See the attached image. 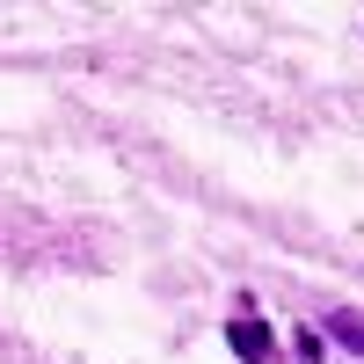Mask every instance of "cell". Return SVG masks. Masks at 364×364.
<instances>
[{"instance_id":"cell-1","label":"cell","mask_w":364,"mask_h":364,"mask_svg":"<svg viewBox=\"0 0 364 364\" xmlns=\"http://www.w3.org/2000/svg\"><path fill=\"white\" fill-rule=\"evenodd\" d=\"M226 343H233V357H240V364H269V357H277V343H269L262 314H240V321L226 328Z\"/></svg>"},{"instance_id":"cell-2","label":"cell","mask_w":364,"mask_h":364,"mask_svg":"<svg viewBox=\"0 0 364 364\" xmlns=\"http://www.w3.org/2000/svg\"><path fill=\"white\" fill-rule=\"evenodd\" d=\"M321 328H328L336 343H350V350L364 357V314H357V306H328V321H321Z\"/></svg>"},{"instance_id":"cell-3","label":"cell","mask_w":364,"mask_h":364,"mask_svg":"<svg viewBox=\"0 0 364 364\" xmlns=\"http://www.w3.org/2000/svg\"><path fill=\"white\" fill-rule=\"evenodd\" d=\"M291 357H299V364H321L328 350H321V336H314V328H299V343H291Z\"/></svg>"}]
</instances>
